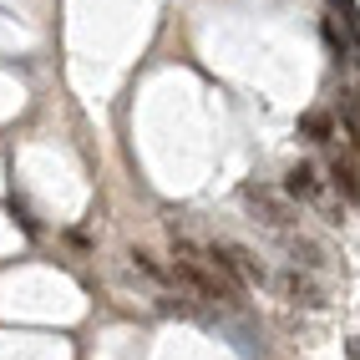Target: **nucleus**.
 <instances>
[{
	"mask_svg": "<svg viewBox=\"0 0 360 360\" xmlns=\"http://www.w3.org/2000/svg\"><path fill=\"white\" fill-rule=\"evenodd\" d=\"M284 193H290L295 203H315L330 224H340V203L330 198V188H325V178H320V167H315V162H295V167H290V178H284Z\"/></svg>",
	"mask_w": 360,
	"mask_h": 360,
	"instance_id": "nucleus-1",
	"label": "nucleus"
},
{
	"mask_svg": "<svg viewBox=\"0 0 360 360\" xmlns=\"http://www.w3.org/2000/svg\"><path fill=\"white\" fill-rule=\"evenodd\" d=\"M244 203L259 213L269 229H295L300 224V203L290 193H279V188H264V183H244Z\"/></svg>",
	"mask_w": 360,
	"mask_h": 360,
	"instance_id": "nucleus-2",
	"label": "nucleus"
},
{
	"mask_svg": "<svg viewBox=\"0 0 360 360\" xmlns=\"http://www.w3.org/2000/svg\"><path fill=\"white\" fill-rule=\"evenodd\" d=\"M274 290L290 300V304H304V309H320L325 304V290L315 279H309L304 269H284V274H274Z\"/></svg>",
	"mask_w": 360,
	"mask_h": 360,
	"instance_id": "nucleus-3",
	"label": "nucleus"
},
{
	"mask_svg": "<svg viewBox=\"0 0 360 360\" xmlns=\"http://www.w3.org/2000/svg\"><path fill=\"white\" fill-rule=\"evenodd\" d=\"M330 173H335V188H340L350 203H360V173H355V162H350V158H335Z\"/></svg>",
	"mask_w": 360,
	"mask_h": 360,
	"instance_id": "nucleus-4",
	"label": "nucleus"
},
{
	"mask_svg": "<svg viewBox=\"0 0 360 360\" xmlns=\"http://www.w3.org/2000/svg\"><path fill=\"white\" fill-rule=\"evenodd\" d=\"M290 254H295V269H300V264H304V269H320V264H325V254L309 244V238H290Z\"/></svg>",
	"mask_w": 360,
	"mask_h": 360,
	"instance_id": "nucleus-5",
	"label": "nucleus"
},
{
	"mask_svg": "<svg viewBox=\"0 0 360 360\" xmlns=\"http://www.w3.org/2000/svg\"><path fill=\"white\" fill-rule=\"evenodd\" d=\"M132 264H137V269H142V274H148L153 284H167V279H173V274H167V269H162V264H158L153 254H142V249L132 254Z\"/></svg>",
	"mask_w": 360,
	"mask_h": 360,
	"instance_id": "nucleus-6",
	"label": "nucleus"
},
{
	"mask_svg": "<svg viewBox=\"0 0 360 360\" xmlns=\"http://www.w3.org/2000/svg\"><path fill=\"white\" fill-rule=\"evenodd\" d=\"M300 127H304V137H315V142H325V137H330V117H325V112H309V117H304Z\"/></svg>",
	"mask_w": 360,
	"mask_h": 360,
	"instance_id": "nucleus-7",
	"label": "nucleus"
},
{
	"mask_svg": "<svg viewBox=\"0 0 360 360\" xmlns=\"http://www.w3.org/2000/svg\"><path fill=\"white\" fill-rule=\"evenodd\" d=\"M345 360H360V340H345Z\"/></svg>",
	"mask_w": 360,
	"mask_h": 360,
	"instance_id": "nucleus-8",
	"label": "nucleus"
}]
</instances>
